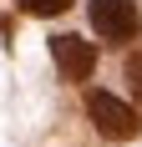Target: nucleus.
Instances as JSON below:
<instances>
[{"mask_svg": "<svg viewBox=\"0 0 142 147\" xmlns=\"http://www.w3.org/2000/svg\"><path fill=\"white\" fill-rule=\"evenodd\" d=\"M86 117L97 122V132L107 137V142H132L137 127H142L137 107H127L122 96H112V91H91V96H86Z\"/></svg>", "mask_w": 142, "mask_h": 147, "instance_id": "1", "label": "nucleus"}, {"mask_svg": "<svg viewBox=\"0 0 142 147\" xmlns=\"http://www.w3.org/2000/svg\"><path fill=\"white\" fill-rule=\"evenodd\" d=\"M91 26H97L101 41H137V30H142V10H137V0H91Z\"/></svg>", "mask_w": 142, "mask_h": 147, "instance_id": "2", "label": "nucleus"}, {"mask_svg": "<svg viewBox=\"0 0 142 147\" xmlns=\"http://www.w3.org/2000/svg\"><path fill=\"white\" fill-rule=\"evenodd\" d=\"M51 56H56L61 76L66 81H86L97 71V46L81 41V36H51Z\"/></svg>", "mask_w": 142, "mask_h": 147, "instance_id": "3", "label": "nucleus"}, {"mask_svg": "<svg viewBox=\"0 0 142 147\" xmlns=\"http://www.w3.org/2000/svg\"><path fill=\"white\" fill-rule=\"evenodd\" d=\"M66 5H71V0H20V10H26V15H61Z\"/></svg>", "mask_w": 142, "mask_h": 147, "instance_id": "4", "label": "nucleus"}, {"mask_svg": "<svg viewBox=\"0 0 142 147\" xmlns=\"http://www.w3.org/2000/svg\"><path fill=\"white\" fill-rule=\"evenodd\" d=\"M127 81H132V96L142 102V51H137V56L127 61Z\"/></svg>", "mask_w": 142, "mask_h": 147, "instance_id": "5", "label": "nucleus"}]
</instances>
